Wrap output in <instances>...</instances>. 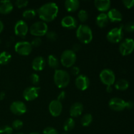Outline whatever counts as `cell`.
Segmentation results:
<instances>
[{
  "mask_svg": "<svg viewBox=\"0 0 134 134\" xmlns=\"http://www.w3.org/2000/svg\"><path fill=\"white\" fill-rule=\"evenodd\" d=\"M59 9L57 4L53 2H48L44 4L37 10V13L41 20L44 22L53 21L58 14Z\"/></svg>",
  "mask_w": 134,
  "mask_h": 134,
  "instance_id": "1",
  "label": "cell"
},
{
  "mask_svg": "<svg viewBox=\"0 0 134 134\" xmlns=\"http://www.w3.org/2000/svg\"><path fill=\"white\" fill-rule=\"evenodd\" d=\"M76 36L78 40L83 44H88L93 39L91 28L86 24H81L77 27Z\"/></svg>",
  "mask_w": 134,
  "mask_h": 134,
  "instance_id": "2",
  "label": "cell"
},
{
  "mask_svg": "<svg viewBox=\"0 0 134 134\" xmlns=\"http://www.w3.org/2000/svg\"><path fill=\"white\" fill-rule=\"evenodd\" d=\"M54 82L59 88H64L69 84L70 76L66 71L56 69L54 74Z\"/></svg>",
  "mask_w": 134,
  "mask_h": 134,
  "instance_id": "3",
  "label": "cell"
},
{
  "mask_svg": "<svg viewBox=\"0 0 134 134\" xmlns=\"http://www.w3.org/2000/svg\"><path fill=\"white\" fill-rule=\"evenodd\" d=\"M48 29L47 23L43 21H39L33 24L30 28V32L35 37L44 36L48 32Z\"/></svg>",
  "mask_w": 134,
  "mask_h": 134,
  "instance_id": "4",
  "label": "cell"
},
{
  "mask_svg": "<svg viewBox=\"0 0 134 134\" xmlns=\"http://www.w3.org/2000/svg\"><path fill=\"white\" fill-rule=\"evenodd\" d=\"M77 60V55L72 50H65L60 57V62L65 68H71Z\"/></svg>",
  "mask_w": 134,
  "mask_h": 134,
  "instance_id": "5",
  "label": "cell"
},
{
  "mask_svg": "<svg viewBox=\"0 0 134 134\" xmlns=\"http://www.w3.org/2000/svg\"><path fill=\"white\" fill-rule=\"evenodd\" d=\"M124 25L121 24L120 27L113 28L107 33V39L111 43H118L120 42L124 36L123 33Z\"/></svg>",
  "mask_w": 134,
  "mask_h": 134,
  "instance_id": "6",
  "label": "cell"
},
{
  "mask_svg": "<svg viewBox=\"0 0 134 134\" xmlns=\"http://www.w3.org/2000/svg\"><path fill=\"white\" fill-rule=\"evenodd\" d=\"M134 51V40L126 38L120 43L119 45V52L122 56H128Z\"/></svg>",
  "mask_w": 134,
  "mask_h": 134,
  "instance_id": "7",
  "label": "cell"
},
{
  "mask_svg": "<svg viewBox=\"0 0 134 134\" xmlns=\"http://www.w3.org/2000/svg\"><path fill=\"white\" fill-rule=\"evenodd\" d=\"M32 46L27 41H18L14 45V51L21 56H28L32 51Z\"/></svg>",
  "mask_w": 134,
  "mask_h": 134,
  "instance_id": "8",
  "label": "cell"
},
{
  "mask_svg": "<svg viewBox=\"0 0 134 134\" xmlns=\"http://www.w3.org/2000/svg\"><path fill=\"white\" fill-rule=\"evenodd\" d=\"M99 78L103 84L106 86H112L115 82V75L112 70L105 69L101 71Z\"/></svg>",
  "mask_w": 134,
  "mask_h": 134,
  "instance_id": "9",
  "label": "cell"
},
{
  "mask_svg": "<svg viewBox=\"0 0 134 134\" xmlns=\"http://www.w3.org/2000/svg\"><path fill=\"white\" fill-rule=\"evenodd\" d=\"M40 88L37 86H29L26 88L23 92V98L27 102L34 101L39 96Z\"/></svg>",
  "mask_w": 134,
  "mask_h": 134,
  "instance_id": "10",
  "label": "cell"
},
{
  "mask_svg": "<svg viewBox=\"0 0 134 134\" xmlns=\"http://www.w3.org/2000/svg\"><path fill=\"white\" fill-rule=\"evenodd\" d=\"M14 33L16 35L21 37H24L27 35L29 31V27L27 23L25 21L20 20L16 22L14 27Z\"/></svg>",
  "mask_w": 134,
  "mask_h": 134,
  "instance_id": "11",
  "label": "cell"
},
{
  "mask_svg": "<svg viewBox=\"0 0 134 134\" xmlns=\"http://www.w3.org/2000/svg\"><path fill=\"white\" fill-rule=\"evenodd\" d=\"M109 107L115 111H122L126 109V102L120 98H111L109 102Z\"/></svg>",
  "mask_w": 134,
  "mask_h": 134,
  "instance_id": "12",
  "label": "cell"
},
{
  "mask_svg": "<svg viewBox=\"0 0 134 134\" xmlns=\"http://www.w3.org/2000/svg\"><path fill=\"white\" fill-rule=\"evenodd\" d=\"M10 110L14 115L20 116L26 112L27 107L24 102L21 101H15L10 104Z\"/></svg>",
  "mask_w": 134,
  "mask_h": 134,
  "instance_id": "13",
  "label": "cell"
},
{
  "mask_svg": "<svg viewBox=\"0 0 134 134\" xmlns=\"http://www.w3.org/2000/svg\"><path fill=\"white\" fill-rule=\"evenodd\" d=\"M48 110L51 115L54 117H58L62 112V102L57 99L52 100L48 105Z\"/></svg>",
  "mask_w": 134,
  "mask_h": 134,
  "instance_id": "14",
  "label": "cell"
},
{
  "mask_svg": "<svg viewBox=\"0 0 134 134\" xmlns=\"http://www.w3.org/2000/svg\"><path fill=\"white\" fill-rule=\"evenodd\" d=\"M75 86L79 90L85 91L90 86V80L87 76L85 75H79L75 79Z\"/></svg>",
  "mask_w": 134,
  "mask_h": 134,
  "instance_id": "15",
  "label": "cell"
},
{
  "mask_svg": "<svg viewBox=\"0 0 134 134\" xmlns=\"http://www.w3.org/2000/svg\"><path fill=\"white\" fill-rule=\"evenodd\" d=\"M61 25L62 27L66 29H74L77 27V21L74 17L71 16H66L62 20Z\"/></svg>",
  "mask_w": 134,
  "mask_h": 134,
  "instance_id": "16",
  "label": "cell"
},
{
  "mask_svg": "<svg viewBox=\"0 0 134 134\" xmlns=\"http://www.w3.org/2000/svg\"><path fill=\"white\" fill-rule=\"evenodd\" d=\"M83 111V105L81 102H75L73 103L69 109V115L71 118L77 117L81 115Z\"/></svg>",
  "mask_w": 134,
  "mask_h": 134,
  "instance_id": "17",
  "label": "cell"
},
{
  "mask_svg": "<svg viewBox=\"0 0 134 134\" xmlns=\"http://www.w3.org/2000/svg\"><path fill=\"white\" fill-rule=\"evenodd\" d=\"M46 65L45 60L42 56H37L33 60L31 66L34 70L36 71H41L44 68Z\"/></svg>",
  "mask_w": 134,
  "mask_h": 134,
  "instance_id": "18",
  "label": "cell"
},
{
  "mask_svg": "<svg viewBox=\"0 0 134 134\" xmlns=\"http://www.w3.org/2000/svg\"><path fill=\"white\" fill-rule=\"evenodd\" d=\"M111 3L109 0H96L94 1L96 8L102 13H104V12L107 11L110 9Z\"/></svg>",
  "mask_w": 134,
  "mask_h": 134,
  "instance_id": "19",
  "label": "cell"
},
{
  "mask_svg": "<svg viewBox=\"0 0 134 134\" xmlns=\"http://www.w3.org/2000/svg\"><path fill=\"white\" fill-rule=\"evenodd\" d=\"M107 15L109 20L111 22H119L122 20V14L116 9H112L109 10Z\"/></svg>",
  "mask_w": 134,
  "mask_h": 134,
  "instance_id": "20",
  "label": "cell"
},
{
  "mask_svg": "<svg viewBox=\"0 0 134 134\" xmlns=\"http://www.w3.org/2000/svg\"><path fill=\"white\" fill-rule=\"evenodd\" d=\"M13 9V4L9 0L0 1V13L3 14H9Z\"/></svg>",
  "mask_w": 134,
  "mask_h": 134,
  "instance_id": "21",
  "label": "cell"
},
{
  "mask_svg": "<svg viewBox=\"0 0 134 134\" xmlns=\"http://www.w3.org/2000/svg\"><path fill=\"white\" fill-rule=\"evenodd\" d=\"M64 5L68 12H75L79 8L80 2L78 0H66Z\"/></svg>",
  "mask_w": 134,
  "mask_h": 134,
  "instance_id": "22",
  "label": "cell"
},
{
  "mask_svg": "<svg viewBox=\"0 0 134 134\" xmlns=\"http://www.w3.org/2000/svg\"><path fill=\"white\" fill-rule=\"evenodd\" d=\"M109 20L108 16L105 13H100L99 15H98L96 20V24L101 28L105 27L109 23Z\"/></svg>",
  "mask_w": 134,
  "mask_h": 134,
  "instance_id": "23",
  "label": "cell"
},
{
  "mask_svg": "<svg viewBox=\"0 0 134 134\" xmlns=\"http://www.w3.org/2000/svg\"><path fill=\"white\" fill-rule=\"evenodd\" d=\"M115 87L116 90H120V91H124V90H126L129 87V82L124 79H120L116 81L115 85Z\"/></svg>",
  "mask_w": 134,
  "mask_h": 134,
  "instance_id": "24",
  "label": "cell"
},
{
  "mask_svg": "<svg viewBox=\"0 0 134 134\" xmlns=\"http://www.w3.org/2000/svg\"><path fill=\"white\" fill-rule=\"evenodd\" d=\"M75 122L73 120V118H68V119L65 120V121L64 123V130L66 132L72 130L75 128Z\"/></svg>",
  "mask_w": 134,
  "mask_h": 134,
  "instance_id": "25",
  "label": "cell"
},
{
  "mask_svg": "<svg viewBox=\"0 0 134 134\" xmlns=\"http://www.w3.org/2000/svg\"><path fill=\"white\" fill-rule=\"evenodd\" d=\"M11 60V55L7 51L0 53V65H6Z\"/></svg>",
  "mask_w": 134,
  "mask_h": 134,
  "instance_id": "26",
  "label": "cell"
},
{
  "mask_svg": "<svg viewBox=\"0 0 134 134\" xmlns=\"http://www.w3.org/2000/svg\"><path fill=\"white\" fill-rule=\"evenodd\" d=\"M48 64L51 68L57 69L59 67V61L54 55H49L48 57Z\"/></svg>",
  "mask_w": 134,
  "mask_h": 134,
  "instance_id": "27",
  "label": "cell"
},
{
  "mask_svg": "<svg viewBox=\"0 0 134 134\" xmlns=\"http://www.w3.org/2000/svg\"><path fill=\"white\" fill-rule=\"evenodd\" d=\"M93 120V117L92 115L90 113L85 114V115H83L81 119V124H82L83 126L87 127L88 126H90L91 124V123L92 122Z\"/></svg>",
  "mask_w": 134,
  "mask_h": 134,
  "instance_id": "28",
  "label": "cell"
},
{
  "mask_svg": "<svg viewBox=\"0 0 134 134\" xmlns=\"http://www.w3.org/2000/svg\"><path fill=\"white\" fill-rule=\"evenodd\" d=\"M36 14L37 12L35 11V10H34L33 9H26V10H24L23 12V13H22V16L25 19L31 20L35 18V16H36Z\"/></svg>",
  "mask_w": 134,
  "mask_h": 134,
  "instance_id": "29",
  "label": "cell"
},
{
  "mask_svg": "<svg viewBox=\"0 0 134 134\" xmlns=\"http://www.w3.org/2000/svg\"><path fill=\"white\" fill-rule=\"evenodd\" d=\"M78 18L81 22H85L88 18V14L85 10H81L78 13Z\"/></svg>",
  "mask_w": 134,
  "mask_h": 134,
  "instance_id": "30",
  "label": "cell"
},
{
  "mask_svg": "<svg viewBox=\"0 0 134 134\" xmlns=\"http://www.w3.org/2000/svg\"><path fill=\"white\" fill-rule=\"evenodd\" d=\"M13 129L9 126H3L0 128V134H12Z\"/></svg>",
  "mask_w": 134,
  "mask_h": 134,
  "instance_id": "31",
  "label": "cell"
},
{
  "mask_svg": "<svg viewBox=\"0 0 134 134\" xmlns=\"http://www.w3.org/2000/svg\"><path fill=\"white\" fill-rule=\"evenodd\" d=\"M123 30L128 33L133 32V31H134V22H129L126 24L125 25H124Z\"/></svg>",
  "mask_w": 134,
  "mask_h": 134,
  "instance_id": "32",
  "label": "cell"
},
{
  "mask_svg": "<svg viewBox=\"0 0 134 134\" xmlns=\"http://www.w3.org/2000/svg\"><path fill=\"white\" fill-rule=\"evenodd\" d=\"M23 127V122L22 120L17 119V120H14L12 123V128L14 130H20Z\"/></svg>",
  "mask_w": 134,
  "mask_h": 134,
  "instance_id": "33",
  "label": "cell"
},
{
  "mask_svg": "<svg viewBox=\"0 0 134 134\" xmlns=\"http://www.w3.org/2000/svg\"><path fill=\"white\" fill-rule=\"evenodd\" d=\"M30 80L34 85H37L40 82L39 76L37 73H32L30 77Z\"/></svg>",
  "mask_w": 134,
  "mask_h": 134,
  "instance_id": "34",
  "label": "cell"
},
{
  "mask_svg": "<svg viewBox=\"0 0 134 134\" xmlns=\"http://www.w3.org/2000/svg\"><path fill=\"white\" fill-rule=\"evenodd\" d=\"M46 35H47V39H49L51 41H54L58 38L57 34L54 31H48Z\"/></svg>",
  "mask_w": 134,
  "mask_h": 134,
  "instance_id": "35",
  "label": "cell"
},
{
  "mask_svg": "<svg viewBox=\"0 0 134 134\" xmlns=\"http://www.w3.org/2000/svg\"><path fill=\"white\" fill-rule=\"evenodd\" d=\"M28 1L27 0H17L15 1L14 4L18 8L22 9V8L26 7L28 5Z\"/></svg>",
  "mask_w": 134,
  "mask_h": 134,
  "instance_id": "36",
  "label": "cell"
},
{
  "mask_svg": "<svg viewBox=\"0 0 134 134\" xmlns=\"http://www.w3.org/2000/svg\"><path fill=\"white\" fill-rule=\"evenodd\" d=\"M43 134H58L57 130L52 127H47L43 130Z\"/></svg>",
  "mask_w": 134,
  "mask_h": 134,
  "instance_id": "37",
  "label": "cell"
},
{
  "mask_svg": "<svg viewBox=\"0 0 134 134\" xmlns=\"http://www.w3.org/2000/svg\"><path fill=\"white\" fill-rule=\"evenodd\" d=\"M42 40L40 37H35L31 41V44L32 47H39L41 44Z\"/></svg>",
  "mask_w": 134,
  "mask_h": 134,
  "instance_id": "38",
  "label": "cell"
},
{
  "mask_svg": "<svg viewBox=\"0 0 134 134\" xmlns=\"http://www.w3.org/2000/svg\"><path fill=\"white\" fill-rule=\"evenodd\" d=\"M124 7L127 9H131L134 6V0H124L122 1Z\"/></svg>",
  "mask_w": 134,
  "mask_h": 134,
  "instance_id": "39",
  "label": "cell"
},
{
  "mask_svg": "<svg viewBox=\"0 0 134 134\" xmlns=\"http://www.w3.org/2000/svg\"><path fill=\"white\" fill-rule=\"evenodd\" d=\"M71 72L72 74L73 75H77L78 76L79 74L80 73V69L79 67H72L71 70Z\"/></svg>",
  "mask_w": 134,
  "mask_h": 134,
  "instance_id": "40",
  "label": "cell"
},
{
  "mask_svg": "<svg viewBox=\"0 0 134 134\" xmlns=\"http://www.w3.org/2000/svg\"><path fill=\"white\" fill-rule=\"evenodd\" d=\"M65 98V92L64 91L60 92V93L59 94V95L58 96V99L57 100H58L59 102H62V100H64Z\"/></svg>",
  "mask_w": 134,
  "mask_h": 134,
  "instance_id": "41",
  "label": "cell"
},
{
  "mask_svg": "<svg viewBox=\"0 0 134 134\" xmlns=\"http://www.w3.org/2000/svg\"><path fill=\"white\" fill-rule=\"evenodd\" d=\"M134 107V103L132 101H128V102H126V108L128 109H132Z\"/></svg>",
  "mask_w": 134,
  "mask_h": 134,
  "instance_id": "42",
  "label": "cell"
},
{
  "mask_svg": "<svg viewBox=\"0 0 134 134\" xmlns=\"http://www.w3.org/2000/svg\"><path fill=\"white\" fill-rule=\"evenodd\" d=\"M80 48H81V45H80L79 44H77V43H76V44H75L73 46L72 51H73L74 52H77V51H79Z\"/></svg>",
  "mask_w": 134,
  "mask_h": 134,
  "instance_id": "43",
  "label": "cell"
},
{
  "mask_svg": "<svg viewBox=\"0 0 134 134\" xmlns=\"http://www.w3.org/2000/svg\"><path fill=\"white\" fill-rule=\"evenodd\" d=\"M113 88L112 86H107V88H106V91H107V93H111L113 92Z\"/></svg>",
  "mask_w": 134,
  "mask_h": 134,
  "instance_id": "44",
  "label": "cell"
},
{
  "mask_svg": "<svg viewBox=\"0 0 134 134\" xmlns=\"http://www.w3.org/2000/svg\"><path fill=\"white\" fill-rule=\"evenodd\" d=\"M5 97V93L4 92H0V100H3L4 99Z\"/></svg>",
  "mask_w": 134,
  "mask_h": 134,
  "instance_id": "45",
  "label": "cell"
},
{
  "mask_svg": "<svg viewBox=\"0 0 134 134\" xmlns=\"http://www.w3.org/2000/svg\"><path fill=\"white\" fill-rule=\"evenodd\" d=\"M4 29V24L2 22H1V20H0V34H1V32L3 31V30Z\"/></svg>",
  "mask_w": 134,
  "mask_h": 134,
  "instance_id": "46",
  "label": "cell"
},
{
  "mask_svg": "<svg viewBox=\"0 0 134 134\" xmlns=\"http://www.w3.org/2000/svg\"><path fill=\"white\" fill-rule=\"evenodd\" d=\"M30 134H40V133H38V132H32V133H31Z\"/></svg>",
  "mask_w": 134,
  "mask_h": 134,
  "instance_id": "47",
  "label": "cell"
},
{
  "mask_svg": "<svg viewBox=\"0 0 134 134\" xmlns=\"http://www.w3.org/2000/svg\"><path fill=\"white\" fill-rule=\"evenodd\" d=\"M16 134H24L23 133H16Z\"/></svg>",
  "mask_w": 134,
  "mask_h": 134,
  "instance_id": "48",
  "label": "cell"
},
{
  "mask_svg": "<svg viewBox=\"0 0 134 134\" xmlns=\"http://www.w3.org/2000/svg\"><path fill=\"white\" fill-rule=\"evenodd\" d=\"M62 134H69V133H62Z\"/></svg>",
  "mask_w": 134,
  "mask_h": 134,
  "instance_id": "49",
  "label": "cell"
},
{
  "mask_svg": "<svg viewBox=\"0 0 134 134\" xmlns=\"http://www.w3.org/2000/svg\"><path fill=\"white\" fill-rule=\"evenodd\" d=\"M1 39H0V44H1Z\"/></svg>",
  "mask_w": 134,
  "mask_h": 134,
  "instance_id": "50",
  "label": "cell"
}]
</instances>
